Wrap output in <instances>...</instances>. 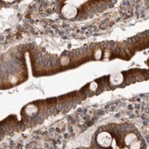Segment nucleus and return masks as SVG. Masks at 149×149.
<instances>
[{"label":"nucleus","mask_w":149,"mask_h":149,"mask_svg":"<svg viewBox=\"0 0 149 149\" xmlns=\"http://www.w3.org/2000/svg\"><path fill=\"white\" fill-rule=\"evenodd\" d=\"M97 142L100 146L104 148H108L111 145L112 143V137L109 133L106 132H103L99 134L97 138Z\"/></svg>","instance_id":"f257e3e1"},{"label":"nucleus","mask_w":149,"mask_h":149,"mask_svg":"<svg viewBox=\"0 0 149 149\" xmlns=\"http://www.w3.org/2000/svg\"><path fill=\"white\" fill-rule=\"evenodd\" d=\"M136 140H137V136H136L134 133H128V135L125 137V140H124V141H125L126 145L129 146V145H132L133 143H135Z\"/></svg>","instance_id":"f03ea898"}]
</instances>
